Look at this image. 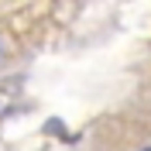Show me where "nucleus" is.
<instances>
[]
</instances>
